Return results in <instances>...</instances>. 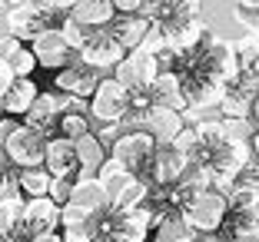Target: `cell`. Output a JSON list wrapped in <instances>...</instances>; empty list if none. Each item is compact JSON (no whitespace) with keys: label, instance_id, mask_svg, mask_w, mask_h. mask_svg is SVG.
Here are the masks:
<instances>
[{"label":"cell","instance_id":"cell-34","mask_svg":"<svg viewBox=\"0 0 259 242\" xmlns=\"http://www.w3.org/2000/svg\"><path fill=\"white\" fill-rule=\"evenodd\" d=\"M73 182L76 179H54L50 182V199H54L57 206H70V196H73Z\"/></svg>","mask_w":259,"mask_h":242},{"label":"cell","instance_id":"cell-20","mask_svg":"<svg viewBox=\"0 0 259 242\" xmlns=\"http://www.w3.org/2000/svg\"><path fill=\"white\" fill-rule=\"evenodd\" d=\"M137 179V176L130 173L123 163H116L113 156H107L103 159V166H100V173H97V182L103 186V192H107V199H110V206L116 203V199L123 196V192L130 189V182Z\"/></svg>","mask_w":259,"mask_h":242},{"label":"cell","instance_id":"cell-39","mask_svg":"<svg viewBox=\"0 0 259 242\" xmlns=\"http://www.w3.org/2000/svg\"><path fill=\"white\" fill-rule=\"evenodd\" d=\"M14 86V73H10V67H0V100H4V93Z\"/></svg>","mask_w":259,"mask_h":242},{"label":"cell","instance_id":"cell-11","mask_svg":"<svg viewBox=\"0 0 259 242\" xmlns=\"http://www.w3.org/2000/svg\"><path fill=\"white\" fill-rule=\"evenodd\" d=\"M107 33H110V37H113L126 53H133L137 46L146 43V37L153 33V23L146 20L143 14H116L113 23L107 27Z\"/></svg>","mask_w":259,"mask_h":242},{"label":"cell","instance_id":"cell-19","mask_svg":"<svg viewBox=\"0 0 259 242\" xmlns=\"http://www.w3.org/2000/svg\"><path fill=\"white\" fill-rule=\"evenodd\" d=\"M60 212L63 209L50 196H44V199H27V229H30L33 235H40V232H57V229H60Z\"/></svg>","mask_w":259,"mask_h":242},{"label":"cell","instance_id":"cell-16","mask_svg":"<svg viewBox=\"0 0 259 242\" xmlns=\"http://www.w3.org/2000/svg\"><path fill=\"white\" fill-rule=\"evenodd\" d=\"M146 90L153 93V103L169 106V110H176V113H183L186 106H190L186 90H183V76L176 73V70H169V73H156V80H153Z\"/></svg>","mask_w":259,"mask_h":242},{"label":"cell","instance_id":"cell-13","mask_svg":"<svg viewBox=\"0 0 259 242\" xmlns=\"http://www.w3.org/2000/svg\"><path fill=\"white\" fill-rule=\"evenodd\" d=\"M100 232H103L100 229V216L76 209V206H63V212H60V239L63 242H93Z\"/></svg>","mask_w":259,"mask_h":242},{"label":"cell","instance_id":"cell-8","mask_svg":"<svg viewBox=\"0 0 259 242\" xmlns=\"http://www.w3.org/2000/svg\"><path fill=\"white\" fill-rule=\"evenodd\" d=\"M80 60H83L87 67H93L100 76H103L107 70H116L123 60H126V50H123V46L116 43V40L110 37L107 30H97L90 40H87V46L80 50Z\"/></svg>","mask_w":259,"mask_h":242},{"label":"cell","instance_id":"cell-28","mask_svg":"<svg viewBox=\"0 0 259 242\" xmlns=\"http://www.w3.org/2000/svg\"><path fill=\"white\" fill-rule=\"evenodd\" d=\"M93 33H97V30H87V27H80V23H73L70 17H67V20L60 23V37L67 40V46H70V50H76V53H80V50L87 46V40H90Z\"/></svg>","mask_w":259,"mask_h":242},{"label":"cell","instance_id":"cell-7","mask_svg":"<svg viewBox=\"0 0 259 242\" xmlns=\"http://www.w3.org/2000/svg\"><path fill=\"white\" fill-rule=\"evenodd\" d=\"M30 50H33V57H37V67L57 70V73H60V70H67V67H73V63L80 60V53L70 50L67 40L60 37V30H44L30 43Z\"/></svg>","mask_w":259,"mask_h":242},{"label":"cell","instance_id":"cell-5","mask_svg":"<svg viewBox=\"0 0 259 242\" xmlns=\"http://www.w3.org/2000/svg\"><path fill=\"white\" fill-rule=\"evenodd\" d=\"M153 153H156V143H153L150 133H146V129H130V133H120V136L113 139V153H110V156H113L116 163H123L133 176H143L146 166H150V159H153Z\"/></svg>","mask_w":259,"mask_h":242},{"label":"cell","instance_id":"cell-10","mask_svg":"<svg viewBox=\"0 0 259 242\" xmlns=\"http://www.w3.org/2000/svg\"><path fill=\"white\" fill-rule=\"evenodd\" d=\"M183 113H176V110H169V106H153L150 113L143 116V123H140V129H146L153 136V143L156 146H173V139L183 133Z\"/></svg>","mask_w":259,"mask_h":242},{"label":"cell","instance_id":"cell-15","mask_svg":"<svg viewBox=\"0 0 259 242\" xmlns=\"http://www.w3.org/2000/svg\"><path fill=\"white\" fill-rule=\"evenodd\" d=\"M7 27H10V37L23 40H37L44 30H50L47 23V10H33V7H10L7 10Z\"/></svg>","mask_w":259,"mask_h":242},{"label":"cell","instance_id":"cell-36","mask_svg":"<svg viewBox=\"0 0 259 242\" xmlns=\"http://www.w3.org/2000/svg\"><path fill=\"white\" fill-rule=\"evenodd\" d=\"M233 17H236V23H243L246 30L259 33V10H243V7H236V10H233Z\"/></svg>","mask_w":259,"mask_h":242},{"label":"cell","instance_id":"cell-1","mask_svg":"<svg viewBox=\"0 0 259 242\" xmlns=\"http://www.w3.org/2000/svg\"><path fill=\"white\" fill-rule=\"evenodd\" d=\"M126 116H130V90H123L113 76H103L97 93L90 96V120H97L100 136L116 129L120 123H126Z\"/></svg>","mask_w":259,"mask_h":242},{"label":"cell","instance_id":"cell-49","mask_svg":"<svg viewBox=\"0 0 259 242\" xmlns=\"http://www.w3.org/2000/svg\"><path fill=\"white\" fill-rule=\"evenodd\" d=\"M236 4H239V0H236Z\"/></svg>","mask_w":259,"mask_h":242},{"label":"cell","instance_id":"cell-35","mask_svg":"<svg viewBox=\"0 0 259 242\" xmlns=\"http://www.w3.org/2000/svg\"><path fill=\"white\" fill-rule=\"evenodd\" d=\"M20 50H23V43L17 37H0V67H10Z\"/></svg>","mask_w":259,"mask_h":242},{"label":"cell","instance_id":"cell-27","mask_svg":"<svg viewBox=\"0 0 259 242\" xmlns=\"http://www.w3.org/2000/svg\"><path fill=\"white\" fill-rule=\"evenodd\" d=\"M199 10H203V0H176L169 17L163 23H156V27H183L190 20H199Z\"/></svg>","mask_w":259,"mask_h":242},{"label":"cell","instance_id":"cell-26","mask_svg":"<svg viewBox=\"0 0 259 242\" xmlns=\"http://www.w3.org/2000/svg\"><path fill=\"white\" fill-rule=\"evenodd\" d=\"M220 235L229 242H259V219H246V216H233L229 212Z\"/></svg>","mask_w":259,"mask_h":242},{"label":"cell","instance_id":"cell-38","mask_svg":"<svg viewBox=\"0 0 259 242\" xmlns=\"http://www.w3.org/2000/svg\"><path fill=\"white\" fill-rule=\"evenodd\" d=\"M17 126H20V123H17L14 116H4V120H0V150H4V143L10 139V133H14Z\"/></svg>","mask_w":259,"mask_h":242},{"label":"cell","instance_id":"cell-32","mask_svg":"<svg viewBox=\"0 0 259 242\" xmlns=\"http://www.w3.org/2000/svg\"><path fill=\"white\" fill-rule=\"evenodd\" d=\"M233 50H236L239 67L249 70L252 63H256V57H259V37H243V40H236V43H233Z\"/></svg>","mask_w":259,"mask_h":242},{"label":"cell","instance_id":"cell-31","mask_svg":"<svg viewBox=\"0 0 259 242\" xmlns=\"http://www.w3.org/2000/svg\"><path fill=\"white\" fill-rule=\"evenodd\" d=\"M33 70H37V57L30 46H23L10 63V73H14V80H33Z\"/></svg>","mask_w":259,"mask_h":242},{"label":"cell","instance_id":"cell-12","mask_svg":"<svg viewBox=\"0 0 259 242\" xmlns=\"http://www.w3.org/2000/svg\"><path fill=\"white\" fill-rule=\"evenodd\" d=\"M44 169L54 179H76L80 176V159H76V143L63 136H54L47 143V156H44Z\"/></svg>","mask_w":259,"mask_h":242},{"label":"cell","instance_id":"cell-29","mask_svg":"<svg viewBox=\"0 0 259 242\" xmlns=\"http://www.w3.org/2000/svg\"><path fill=\"white\" fill-rule=\"evenodd\" d=\"M173 150L180 156H186V163H196L199 156V136H196V126H183V133L173 139Z\"/></svg>","mask_w":259,"mask_h":242},{"label":"cell","instance_id":"cell-6","mask_svg":"<svg viewBox=\"0 0 259 242\" xmlns=\"http://www.w3.org/2000/svg\"><path fill=\"white\" fill-rule=\"evenodd\" d=\"M67 103H70V96H63V93L40 90L33 110L23 116V126H30V129H37V133H44L47 139H54L57 136V126H60V116L67 113Z\"/></svg>","mask_w":259,"mask_h":242},{"label":"cell","instance_id":"cell-9","mask_svg":"<svg viewBox=\"0 0 259 242\" xmlns=\"http://www.w3.org/2000/svg\"><path fill=\"white\" fill-rule=\"evenodd\" d=\"M100 80H103V76H100L93 67H87L83 60H76L73 67H67V70L57 73L54 90L63 93V96H70V100H87V103H90V96L97 93Z\"/></svg>","mask_w":259,"mask_h":242},{"label":"cell","instance_id":"cell-47","mask_svg":"<svg viewBox=\"0 0 259 242\" xmlns=\"http://www.w3.org/2000/svg\"><path fill=\"white\" fill-rule=\"evenodd\" d=\"M220 242H229V239H223V235H220Z\"/></svg>","mask_w":259,"mask_h":242},{"label":"cell","instance_id":"cell-46","mask_svg":"<svg viewBox=\"0 0 259 242\" xmlns=\"http://www.w3.org/2000/svg\"><path fill=\"white\" fill-rule=\"evenodd\" d=\"M4 116H7V113H4V100H0V120H4Z\"/></svg>","mask_w":259,"mask_h":242},{"label":"cell","instance_id":"cell-30","mask_svg":"<svg viewBox=\"0 0 259 242\" xmlns=\"http://www.w3.org/2000/svg\"><path fill=\"white\" fill-rule=\"evenodd\" d=\"M113 80L123 86V90H130V93H133V90H146L143 80H140V70L133 67V60H130V57H126V60H123L120 67L113 70Z\"/></svg>","mask_w":259,"mask_h":242},{"label":"cell","instance_id":"cell-48","mask_svg":"<svg viewBox=\"0 0 259 242\" xmlns=\"http://www.w3.org/2000/svg\"><path fill=\"white\" fill-rule=\"evenodd\" d=\"M0 242H7V239H4V235H0Z\"/></svg>","mask_w":259,"mask_h":242},{"label":"cell","instance_id":"cell-21","mask_svg":"<svg viewBox=\"0 0 259 242\" xmlns=\"http://www.w3.org/2000/svg\"><path fill=\"white\" fill-rule=\"evenodd\" d=\"M70 206H76V209H83V212H93V216H103V212L110 209V199H107V192H103V186H100L97 179H76Z\"/></svg>","mask_w":259,"mask_h":242},{"label":"cell","instance_id":"cell-3","mask_svg":"<svg viewBox=\"0 0 259 242\" xmlns=\"http://www.w3.org/2000/svg\"><path fill=\"white\" fill-rule=\"evenodd\" d=\"M186 166H190L186 156H180L173 146H156L150 166H146V173L140 176V179L150 186V192H166V189H173V186H180Z\"/></svg>","mask_w":259,"mask_h":242},{"label":"cell","instance_id":"cell-25","mask_svg":"<svg viewBox=\"0 0 259 242\" xmlns=\"http://www.w3.org/2000/svg\"><path fill=\"white\" fill-rule=\"evenodd\" d=\"M50 182H54V176L47 173L44 166H37V169H20V173H17V189H20V196H27V199H44V196H50Z\"/></svg>","mask_w":259,"mask_h":242},{"label":"cell","instance_id":"cell-18","mask_svg":"<svg viewBox=\"0 0 259 242\" xmlns=\"http://www.w3.org/2000/svg\"><path fill=\"white\" fill-rule=\"evenodd\" d=\"M90 133H93V126H90V103H87V100H70V103H67V113L60 116L57 136L76 143V139L90 136Z\"/></svg>","mask_w":259,"mask_h":242},{"label":"cell","instance_id":"cell-43","mask_svg":"<svg viewBox=\"0 0 259 242\" xmlns=\"http://www.w3.org/2000/svg\"><path fill=\"white\" fill-rule=\"evenodd\" d=\"M93 242H120V239H116V235H110V232H100Z\"/></svg>","mask_w":259,"mask_h":242},{"label":"cell","instance_id":"cell-41","mask_svg":"<svg viewBox=\"0 0 259 242\" xmlns=\"http://www.w3.org/2000/svg\"><path fill=\"white\" fill-rule=\"evenodd\" d=\"M236 7H243V10H259V0H239Z\"/></svg>","mask_w":259,"mask_h":242},{"label":"cell","instance_id":"cell-17","mask_svg":"<svg viewBox=\"0 0 259 242\" xmlns=\"http://www.w3.org/2000/svg\"><path fill=\"white\" fill-rule=\"evenodd\" d=\"M113 17H116V10L110 0H76L70 7V20L87 27V30H107L113 23Z\"/></svg>","mask_w":259,"mask_h":242},{"label":"cell","instance_id":"cell-44","mask_svg":"<svg viewBox=\"0 0 259 242\" xmlns=\"http://www.w3.org/2000/svg\"><path fill=\"white\" fill-rule=\"evenodd\" d=\"M249 143H252V153H256V156H259V129H256V133H252V136H249Z\"/></svg>","mask_w":259,"mask_h":242},{"label":"cell","instance_id":"cell-23","mask_svg":"<svg viewBox=\"0 0 259 242\" xmlns=\"http://www.w3.org/2000/svg\"><path fill=\"white\" fill-rule=\"evenodd\" d=\"M37 96H40V86L33 80H14V86L4 93V113L27 116L33 110V103H37Z\"/></svg>","mask_w":259,"mask_h":242},{"label":"cell","instance_id":"cell-40","mask_svg":"<svg viewBox=\"0 0 259 242\" xmlns=\"http://www.w3.org/2000/svg\"><path fill=\"white\" fill-rule=\"evenodd\" d=\"M30 242H63V239H60V232H40V235H33Z\"/></svg>","mask_w":259,"mask_h":242},{"label":"cell","instance_id":"cell-4","mask_svg":"<svg viewBox=\"0 0 259 242\" xmlns=\"http://www.w3.org/2000/svg\"><path fill=\"white\" fill-rule=\"evenodd\" d=\"M47 143H50V139H47L44 133H37V129L20 123V126L10 133V139L4 143V153H7V159L17 169H37V166H44Z\"/></svg>","mask_w":259,"mask_h":242},{"label":"cell","instance_id":"cell-42","mask_svg":"<svg viewBox=\"0 0 259 242\" xmlns=\"http://www.w3.org/2000/svg\"><path fill=\"white\" fill-rule=\"evenodd\" d=\"M249 120H256V123H259V93L252 96V113H249Z\"/></svg>","mask_w":259,"mask_h":242},{"label":"cell","instance_id":"cell-37","mask_svg":"<svg viewBox=\"0 0 259 242\" xmlns=\"http://www.w3.org/2000/svg\"><path fill=\"white\" fill-rule=\"evenodd\" d=\"M116 14H140L143 10V0H110Z\"/></svg>","mask_w":259,"mask_h":242},{"label":"cell","instance_id":"cell-45","mask_svg":"<svg viewBox=\"0 0 259 242\" xmlns=\"http://www.w3.org/2000/svg\"><path fill=\"white\" fill-rule=\"evenodd\" d=\"M249 70H252V73H256V76H259V57H256V63H252V67H249Z\"/></svg>","mask_w":259,"mask_h":242},{"label":"cell","instance_id":"cell-24","mask_svg":"<svg viewBox=\"0 0 259 242\" xmlns=\"http://www.w3.org/2000/svg\"><path fill=\"white\" fill-rule=\"evenodd\" d=\"M226 203H229V212H233V216L259 219V179H252V182L239 179L236 186H233V192L226 196Z\"/></svg>","mask_w":259,"mask_h":242},{"label":"cell","instance_id":"cell-33","mask_svg":"<svg viewBox=\"0 0 259 242\" xmlns=\"http://www.w3.org/2000/svg\"><path fill=\"white\" fill-rule=\"evenodd\" d=\"M173 4H176V0H143V10H140V14H143L153 27H156V23H163L169 17Z\"/></svg>","mask_w":259,"mask_h":242},{"label":"cell","instance_id":"cell-22","mask_svg":"<svg viewBox=\"0 0 259 242\" xmlns=\"http://www.w3.org/2000/svg\"><path fill=\"white\" fill-rule=\"evenodd\" d=\"M76 159H80V176H76V179H97L100 166H103V159H107L103 139H100L97 133L76 139Z\"/></svg>","mask_w":259,"mask_h":242},{"label":"cell","instance_id":"cell-14","mask_svg":"<svg viewBox=\"0 0 259 242\" xmlns=\"http://www.w3.org/2000/svg\"><path fill=\"white\" fill-rule=\"evenodd\" d=\"M0 235L7 242H30L33 232L27 229V199L7 196L0 199Z\"/></svg>","mask_w":259,"mask_h":242},{"label":"cell","instance_id":"cell-2","mask_svg":"<svg viewBox=\"0 0 259 242\" xmlns=\"http://www.w3.org/2000/svg\"><path fill=\"white\" fill-rule=\"evenodd\" d=\"M226 216H229V203H226V196L216 192V189H206V192H199V196H193L190 206L183 209L186 226L196 235H216L223 229V222H226Z\"/></svg>","mask_w":259,"mask_h":242}]
</instances>
